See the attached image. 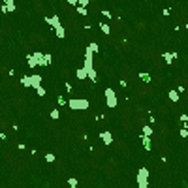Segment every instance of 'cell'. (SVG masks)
<instances>
[{
	"mask_svg": "<svg viewBox=\"0 0 188 188\" xmlns=\"http://www.w3.org/2000/svg\"><path fill=\"white\" fill-rule=\"evenodd\" d=\"M68 105L70 109H73V111H83V109H89L90 107V104H89V100H83V98H72V100H68Z\"/></svg>",
	"mask_w": 188,
	"mask_h": 188,
	"instance_id": "obj_1",
	"label": "cell"
},
{
	"mask_svg": "<svg viewBox=\"0 0 188 188\" xmlns=\"http://www.w3.org/2000/svg\"><path fill=\"white\" fill-rule=\"evenodd\" d=\"M135 182H138L139 188H149V169H147V167H141V169L138 171Z\"/></svg>",
	"mask_w": 188,
	"mask_h": 188,
	"instance_id": "obj_2",
	"label": "cell"
},
{
	"mask_svg": "<svg viewBox=\"0 0 188 188\" xmlns=\"http://www.w3.org/2000/svg\"><path fill=\"white\" fill-rule=\"evenodd\" d=\"M104 94H105V104H107V107H109V109H115V107H117V104H119L115 90L111 89V87H107V89L104 90Z\"/></svg>",
	"mask_w": 188,
	"mask_h": 188,
	"instance_id": "obj_3",
	"label": "cell"
},
{
	"mask_svg": "<svg viewBox=\"0 0 188 188\" xmlns=\"http://www.w3.org/2000/svg\"><path fill=\"white\" fill-rule=\"evenodd\" d=\"M85 72H87V75L90 72H94V53H90V51L87 49L85 51V64H83Z\"/></svg>",
	"mask_w": 188,
	"mask_h": 188,
	"instance_id": "obj_4",
	"label": "cell"
},
{
	"mask_svg": "<svg viewBox=\"0 0 188 188\" xmlns=\"http://www.w3.org/2000/svg\"><path fill=\"white\" fill-rule=\"evenodd\" d=\"M100 139L104 141V145H111L113 143V134L107 130H104V132H100Z\"/></svg>",
	"mask_w": 188,
	"mask_h": 188,
	"instance_id": "obj_5",
	"label": "cell"
},
{
	"mask_svg": "<svg viewBox=\"0 0 188 188\" xmlns=\"http://www.w3.org/2000/svg\"><path fill=\"white\" fill-rule=\"evenodd\" d=\"M30 87H32V89L42 87V75H38V73L30 75Z\"/></svg>",
	"mask_w": 188,
	"mask_h": 188,
	"instance_id": "obj_6",
	"label": "cell"
},
{
	"mask_svg": "<svg viewBox=\"0 0 188 188\" xmlns=\"http://www.w3.org/2000/svg\"><path fill=\"white\" fill-rule=\"evenodd\" d=\"M162 57H164V62H166V64H171V62H173V60L177 58V51H173V53L166 51V53L162 55Z\"/></svg>",
	"mask_w": 188,
	"mask_h": 188,
	"instance_id": "obj_7",
	"label": "cell"
},
{
	"mask_svg": "<svg viewBox=\"0 0 188 188\" xmlns=\"http://www.w3.org/2000/svg\"><path fill=\"white\" fill-rule=\"evenodd\" d=\"M45 21H47L53 28H58V27H62V23H60V19L55 15V17H45Z\"/></svg>",
	"mask_w": 188,
	"mask_h": 188,
	"instance_id": "obj_8",
	"label": "cell"
},
{
	"mask_svg": "<svg viewBox=\"0 0 188 188\" xmlns=\"http://www.w3.org/2000/svg\"><path fill=\"white\" fill-rule=\"evenodd\" d=\"M141 143H143V147L147 151L152 149V143H151V138H147V135H141Z\"/></svg>",
	"mask_w": 188,
	"mask_h": 188,
	"instance_id": "obj_9",
	"label": "cell"
},
{
	"mask_svg": "<svg viewBox=\"0 0 188 188\" xmlns=\"http://www.w3.org/2000/svg\"><path fill=\"white\" fill-rule=\"evenodd\" d=\"M100 30L105 34V36H109V34H111V27H109L107 23H100Z\"/></svg>",
	"mask_w": 188,
	"mask_h": 188,
	"instance_id": "obj_10",
	"label": "cell"
},
{
	"mask_svg": "<svg viewBox=\"0 0 188 188\" xmlns=\"http://www.w3.org/2000/svg\"><path fill=\"white\" fill-rule=\"evenodd\" d=\"M27 62H28V68H36V66H38V60L34 58L32 55H28V57H27Z\"/></svg>",
	"mask_w": 188,
	"mask_h": 188,
	"instance_id": "obj_11",
	"label": "cell"
},
{
	"mask_svg": "<svg viewBox=\"0 0 188 188\" xmlns=\"http://www.w3.org/2000/svg\"><path fill=\"white\" fill-rule=\"evenodd\" d=\"M167 96H169L171 102H179V98H181V96L177 94V90H169V92H167Z\"/></svg>",
	"mask_w": 188,
	"mask_h": 188,
	"instance_id": "obj_12",
	"label": "cell"
},
{
	"mask_svg": "<svg viewBox=\"0 0 188 188\" xmlns=\"http://www.w3.org/2000/svg\"><path fill=\"white\" fill-rule=\"evenodd\" d=\"M32 57L38 60V66H42V62H43V53H40V51H36V53H32Z\"/></svg>",
	"mask_w": 188,
	"mask_h": 188,
	"instance_id": "obj_13",
	"label": "cell"
},
{
	"mask_svg": "<svg viewBox=\"0 0 188 188\" xmlns=\"http://www.w3.org/2000/svg\"><path fill=\"white\" fill-rule=\"evenodd\" d=\"M55 32H57V38H58V40H62V38L66 36V30H64V27H58V28H55Z\"/></svg>",
	"mask_w": 188,
	"mask_h": 188,
	"instance_id": "obj_14",
	"label": "cell"
},
{
	"mask_svg": "<svg viewBox=\"0 0 188 188\" xmlns=\"http://www.w3.org/2000/svg\"><path fill=\"white\" fill-rule=\"evenodd\" d=\"M51 62H53V57H51L49 53H45V55H43V62H42V66H49Z\"/></svg>",
	"mask_w": 188,
	"mask_h": 188,
	"instance_id": "obj_15",
	"label": "cell"
},
{
	"mask_svg": "<svg viewBox=\"0 0 188 188\" xmlns=\"http://www.w3.org/2000/svg\"><path fill=\"white\" fill-rule=\"evenodd\" d=\"M75 75H77V79H87V72H85V68H79L77 72H75Z\"/></svg>",
	"mask_w": 188,
	"mask_h": 188,
	"instance_id": "obj_16",
	"label": "cell"
},
{
	"mask_svg": "<svg viewBox=\"0 0 188 188\" xmlns=\"http://www.w3.org/2000/svg\"><path fill=\"white\" fill-rule=\"evenodd\" d=\"M89 51H90V53H98V43H96V42H92V43H89V47H87Z\"/></svg>",
	"mask_w": 188,
	"mask_h": 188,
	"instance_id": "obj_17",
	"label": "cell"
},
{
	"mask_svg": "<svg viewBox=\"0 0 188 188\" xmlns=\"http://www.w3.org/2000/svg\"><path fill=\"white\" fill-rule=\"evenodd\" d=\"M139 79H141V81H145V83H151V75H149V73H145V72H139Z\"/></svg>",
	"mask_w": 188,
	"mask_h": 188,
	"instance_id": "obj_18",
	"label": "cell"
},
{
	"mask_svg": "<svg viewBox=\"0 0 188 188\" xmlns=\"http://www.w3.org/2000/svg\"><path fill=\"white\" fill-rule=\"evenodd\" d=\"M143 135H147V138H151V135H152V128H151L149 124L143 126Z\"/></svg>",
	"mask_w": 188,
	"mask_h": 188,
	"instance_id": "obj_19",
	"label": "cell"
},
{
	"mask_svg": "<svg viewBox=\"0 0 188 188\" xmlns=\"http://www.w3.org/2000/svg\"><path fill=\"white\" fill-rule=\"evenodd\" d=\"M21 85H23V87H30V75H24V77L21 79Z\"/></svg>",
	"mask_w": 188,
	"mask_h": 188,
	"instance_id": "obj_20",
	"label": "cell"
},
{
	"mask_svg": "<svg viewBox=\"0 0 188 188\" xmlns=\"http://www.w3.org/2000/svg\"><path fill=\"white\" fill-rule=\"evenodd\" d=\"M55 160H57V156H55V154H51V152H49V154H45V162H49V164H51V162H55Z\"/></svg>",
	"mask_w": 188,
	"mask_h": 188,
	"instance_id": "obj_21",
	"label": "cell"
},
{
	"mask_svg": "<svg viewBox=\"0 0 188 188\" xmlns=\"http://www.w3.org/2000/svg\"><path fill=\"white\" fill-rule=\"evenodd\" d=\"M75 8H77V13H79V15L87 17V8H81V6H75Z\"/></svg>",
	"mask_w": 188,
	"mask_h": 188,
	"instance_id": "obj_22",
	"label": "cell"
},
{
	"mask_svg": "<svg viewBox=\"0 0 188 188\" xmlns=\"http://www.w3.org/2000/svg\"><path fill=\"white\" fill-rule=\"evenodd\" d=\"M68 184L72 186V188H75V186H77V179H75V177H70V179H68Z\"/></svg>",
	"mask_w": 188,
	"mask_h": 188,
	"instance_id": "obj_23",
	"label": "cell"
},
{
	"mask_svg": "<svg viewBox=\"0 0 188 188\" xmlns=\"http://www.w3.org/2000/svg\"><path fill=\"white\" fill-rule=\"evenodd\" d=\"M90 4V0H77V6H81V8H87Z\"/></svg>",
	"mask_w": 188,
	"mask_h": 188,
	"instance_id": "obj_24",
	"label": "cell"
},
{
	"mask_svg": "<svg viewBox=\"0 0 188 188\" xmlns=\"http://www.w3.org/2000/svg\"><path fill=\"white\" fill-rule=\"evenodd\" d=\"M57 102H58V105H66V104H68V100H66L64 96H58V98H57Z\"/></svg>",
	"mask_w": 188,
	"mask_h": 188,
	"instance_id": "obj_25",
	"label": "cell"
},
{
	"mask_svg": "<svg viewBox=\"0 0 188 188\" xmlns=\"http://www.w3.org/2000/svg\"><path fill=\"white\" fill-rule=\"evenodd\" d=\"M58 117H60V111H58V109H53V111H51V119H58Z\"/></svg>",
	"mask_w": 188,
	"mask_h": 188,
	"instance_id": "obj_26",
	"label": "cell"
},
{
	"mask_svg": "<svg viewBox=\"0 0 188 188\" xmlns=\"http://www.w3.org/2000/svg\"><path fill=\"white\" fill-rule=\"evenodd\" d=\"M36 94L43 98V96H45V89H43V87H38V89H36Z\"/></svg>",
	"mask_w": 188,
	"mask_h": 188,
	"instance_id": "obj_27",
	"label": "cell"
},
{
	"mask_svg": "<svg viewBox=\"0 0 188 188\" xmlns=\"http://www.w3.org/2000/svg\"><path fill=\"white\" fill-rule=\"evenodd\" d=\"M102 15H104L105 19H111V17H113V15H111V12H109V9H104V12H102Z\"/></svg>",
	"mask_w": 188,
	"mask_h": 188,
	"instance_id": "obj_28",
	"label": "cell"
},
{
	"mask_svg": "<svg viewBox=\"0 0 188 188\" xmlns=\"http://www.w3.org/2000/svg\"><path fill=\"white\" fill-rule=\"evenodd\" d=\"M186 135H188V128H182L181 130V138H186Z\"/></svg>",
	"mask_w": 188,
	"mask_h": 188,
	"instance_id": "obj_29",
	"label": "cell"
},
{
	"mask_svg": "<svg viewBox=\"0 0 188 188\" xmlns=\"http://www.w3.org/2000/svg\"><path fill=\"white\" fill-rule=\"evenodd\" d=\"M0 12H2V13H8V8H6V6H4V4H2V6H0Z\"/></svg>",
	"mask_w": 188,
	"mask_h": 188,
	"instance_id": "obj_30",
	"label": "cell"
},
{
	"mask_svg": "<svg viewBox=\"0 0 188 188\" xmlns=\"http://www.w3.org/2000/svg\"><path fill=\"white\" fill-rule=\"evenodd\" d=\"M68 4H72V6H77V0H66Z\"/></svg>",
	"mask_w": 188,
	"mask_h": 188,
	"instance_id": "obj_31",
	"label": "cell"
},
{
	"mask_svg": "<svg viewBox=\"0 0 188 188\" xmlns=\"http://www.w3.org/2000/svg\"><path fill=\"white\" fill-rule=\"evenodd\" d=\"M0 36H2V32H0Z\"/></svg>",
	"mask_w": 188,
	"mask_h": 188,
	"instance_id": "obj_32",
	"label": "cell"
}]
</instances>
